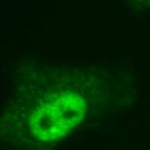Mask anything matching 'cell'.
<instances>
[{"label": "cell", "instance_id": "6da1fadb", "mask_svg": "<svg viewBox=\"0 0 150 150\" xmlns=\"http://www.w3.org/2000/svg\"><path fill=\"white\" fill-rule=\"evenodd\" d=\"M86 109L83 98L74 92L54 93L34 110L30 121L32 132L41 141H55L82 122Z\"/></svg>", "mask_w": 150, "mask_h": 150}]
</instances>
